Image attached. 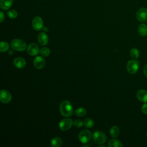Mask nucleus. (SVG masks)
Segmentation results:
<instances>
[{
  "mask_svg": "<svg viewBox=\"0 0 147 147\" xmlns=\"http://www.w3.org/2000/svg\"><path fill=\"white\" fill-rule=\"evenodd\" d=\"M59 109L61 114L65 117L71 116L74 112V109L72 104L67 100H63L61 102Z\"/></svg>",
  "mask_w": 147,
  "mask_h": 147,
  "instance_id": "1",
  "label": "nucleus"
},
{
  "mask_svg": "<svg viewBox=\"0 0 147 147\" xmlns=\"http://www.w3.org/2000/svg\"><path fill=\"white\" fill-rule=\"evenodd\" d=\"M10 45L13 49L19 52L24 51L27 48L26 42L18 38L12 40Z\"/></svg>",
  "mask_w": 147,
  "mask_h": 147,
  "instance_id": "2",
  "label": "nucleus"
},
{
  "mask_svg": "<svg viewBox=\"0 0 147 147\" xmlns=\"http://www.w3.org/2000/svg\"><path fill=\"white\" fill-rule=\"evenodd\" d=\"M92 139L95 143L98 145H102L105 144L107 140L106 135L101 131H96L94 133Z\"/></svg>",
  "mask_w": 147,
  "mask_h": 147,
  "instance_id": "3",
  "label": "nucleus"
},
{
  "mask_svg": "<svg viewBox=\"0 0 147 147\" xmlns=\"http://www.w3.org/2000/svg\"><path fill=\"white\" fill-rule=\"evenodd\" d=\"M92 137L91 131L88 129H84L82 130L79 135L78 139L82 144H87L90 141Z\"/></svg>",
  "mask_w": 147,
  "mask_h": 147,
  "instance_id": "4",
  "label": "nucleus"
},
{
  "mask_svg": "<svg viewBox=\"0 0 147 147\" xmlns=\"http://www.w3.org/2000/svg\"><path fill=\"white\" fill-rule=\"evenodd\" d=\"M74 125V122L71 118H64L59 123V127L62 131H67L69 130Z\"/></svg>",
  "mask_w": 147,
  "mask_h": 147,
  "instance_id": "5",
  "label": "nucleus"
},
{
  "mask_svg": "<svg viewBox=\"0 0 147 147\" xmlns=\"http://www.w3.org/2000/svg\"><path fill=\"white\" fill-rule=\"evenodd\" d=\"M139 68V63L136 60H129L126 64V69L130 74H134Z\"/></svg>",
  "mask_w": 147,
  "mask_h": 147,
  "instance_id": "6",
  "label": "nucleus"
},
{
  "mask_svg": "<svg viewBox=\"0 0 147 147\" xmlns=\"http://www.w3.org/2000/svg\"><path fill=\"white\" fill-rule=\"evenodd\" d=\"M32 25L33 29L37 31L42 30L43 28V21L42 18L38 16L35 17L32 22Z\"/></svg>",
  "mask_w": 147,
  "mask_h": 147,
  "instance_id": "7",
  "label": "nucleus"
},
{
  "mask_svg": "<svg viewBox=\"0 0 147 147\" xmlns=\"http://www.w3.org/2000/svg\"><path fill=\"white\" fill-rule=\"evenodd\" d=\"M11 100V95L9 91L6 90H1L0 91V100L2 103H7Z\"/></svg>",
  "mask_w": 147,
  "mask_h": 147,
  "instance_id": "8",
  "label": "nucleus"
},
{
  "mask_svg": "<svg viewBox=\"0 0 147 147\" xmlns=\"http://www.w3.org/2000/svg\"><path fill=\"white\" fill-rule=\"evenodd\" d=\"M26 49H27L28 53L29 55L33 56L37 55L40 52L38 46L34 42H32V43L29 44L28 45Z\"/></svg>",
  "mask_w": 147,
  "mask_h": 147,
  "instance_id": "9",
  "label": "nucleus"
},
{
  "mask_svg": "<svg viewBox=\"0 0 147 147\" xmlns=\"http://www.w3.org/2000/svg\"><path fill=\"white\" fill-rule=\"evenodd\" d=\"M136 18L140 22H144L147 20V9L142 7L136 13Z\"/></svg>",
  "mask_w": 147,
  "mask_h": 147,
  "instance_id": "10",
  "label": "nucleus"
},
{
  "mask_svg": "<svg viewBox=\"0 0 147 147\" xmlns=\"http://www.w3.org/2000/svg\"><path fill=\"white\" fill-rule=\"evenodd\" d=\"M33 65L36 68L41 69L45 66V60L41 56H37L33 60Z\"/></svg>",
  "mask_w": 147,
  "mask_h": 147,
  "instance_id": "11",
  "label": "nucleus"
},
{
  "mask_svg": "<svg viewBox=\"0 0 147 147\" xmlns=\"http://www.w3.org/2000/svg\"><path fill=\"white\" fill-rule=\"evenodd\" d=\"M13 64L17 68H23L26 65V61L22 57H18L13 60Z\"/></svg>",
  "mask_w": 147,
  "mask_h": 147,
  "instance_id": "12",
  "label": "nucleus"
},
{
  "mask_svg": "<svg viewBox=\"0 0 147 147\" xmlns=\"http://www.w3.org/2000/svg\"><path fill=\"white\" fill-rule=\"evenodd\" d=\"M136 96L137 99L144 103L147 102V91L145 90H140L137 92Z\"/></svg>",
  "mask_w": 147,
  "mask_h": 147,
  "instance_id": "13",
  "label": "nucleus"
},
{
  "mask_svg": "<svg viewBox=\"0 0 147 147\" xmlns=\"http://www.w3.org/2000/svg\"><path fill=\"white\" fill-rule=\"evenodd\" d=\"M38 41L41 45H46L48 43V37L44 32H41L37 37Z\"/></svg>",
  "mask_w": 147,
  "mask_h": 147,
  "instance_id": "14",
  "label": "nucleus"
},
{
  "mask_svg": "<svg viewBox=\"0 0 147 147\" xmlns=\"http://www.w3.org/2000/svg\"><path fill=\"white\" fill-rule=\"evenodd\" d=\"M13 3V0H1L0 6L3 10L9 9Z\"/></svg>",
  "mask_w": 147,
  "mask_h": 147,
  "instance_id": "15",
  "label": "nucleus"
},
{
  "mask_svg": "<svg viewBox=\"0 0 147 147\" xmlns=\"http://www.w3.org/2000/svg\"><path fill=\"white\" fill-rule=\"evenodd\" d=\"M63 141L59 137H55L53 138L50 142V145L52 147H60L62 145Z\"/></svg>",
  "mask_w": 147,
  "mask_h": 147,
  "instance_id": "16",
  "label": "nucleus"
},
{
  "mask_svg": "<svg viewBox=\"0 0 147 147\" xmlns=\"http://www.w3.org/2000/svg\"><path fill=\"white\" fill-rule=\"evenodd\" d=\"M108 146L109 147H122V143L116 139H111L108 142Z\"/></svg>",
  "mask_w": 147,
  "mask_h": 147,
  "instance_id": "17",
  "label": "nucleus"
},
{
  "mask_svg": "<svg viewBox=\"0 0 147 147\" xmlns=\"http://www.w3.org/2000/svg\"><path fill=\"white\" fill-rule=\"evenodd\" d=\"M119 129L117 126H113V127H111L109 131L110 136L113 138L117 137L119 134Z\"/></svg>",
  "mask_w": 147,
  "mask_h": 147,
  "instance_id": "18",
  "label": "nucleus"
},
{
  "mask_svg": "<svg viewBox=\"0 0 147 147\" xmlns=\"http://www.w3.org/2000/svg\"><path fill=\"white\" fill-rule=\"evenodd\" d=\"M138 32L139 34L142 36H145L147 34V26L145 24H141L138 26Z\"/></svg>",
  "mask_w": 147,
  "mask_h": 147,
  "instance_id": "19",
  "label": "nucleus"
},
{
  "mask_svg": "<svg viewBox=\"0 0 147 147\" xmlns=\"http://www.w3.org/2000/svg\"><path fill=\"white\" fill-rule=\"evenodd\" d=\"M86 113H87V110H86V109L83 107H79L76 109V110L75 111V115L79 117H84V115H86Z\"/></svg>",
  "mask_w": 147,
  "mask_h": 147,
  "instance_id": "20",
  "label": "nucleus"
},
{
  "mask_svg": "<svg viewBox=\"0 0 147 147\" xmlns=\"http://www.w3.org/2000/svg\"><path fill=\"white\" fill-rule=\"evenodd\" d=\"M83 125L86 128H91L94 125V121L91 118H86L83 121Z\"/></svg>",
  "mask_w": 147,
  "mask_h": 147,
  "instance_id": "21",
  "label": "nucleus"
},
{
  "mask_svg": "<svg viewBox=\"0 0 147 147\" xmlns=\"http://www.w3.org/2000/svg\"><path fill=\"white\" fill-rule=\"evenodd\" d=\"M9 49V44L6 42L2 41L0 42V52H5L7 51Z\"/></svg>",
  "mask_w": 147,
  "mask_h": 147,
  "instance_id": "22",
  "label": "nucleus"
},
{
  "mask_svg": "<svg viewBox=\"0 0 147 147\" xmlns=\"http://www.w3.org/2000/svg\"><path fill=\"white\" fill-rule=\"evenodd\" d=\"M40 53L42 56L48 57L51 53V51L47 47H43L40 50Z\"/></svg>",
  "mask_w": 147,
  "mask_h": 147,
  "instance_id": "23",
  "label": "nucleus"
},
{
  "mask_svg": "<svg viewBox=\"0 0 147 147\" xmlns=\"http://www.w3.org/2000/svg\"><path fill=\"white\" fill-rule=\"evenodd\" d=\"M130 55L131 57L137 59L140 56V52L137 48H132L130 51Z\"/></svg>",
  "mask_w": 147,
  "mask_h": 147,
  "instance_id": "24",
  "label": "nucleus"
},
{
  "mask_svg": "<svg viewBox=\"0 0 147 147\" xmlns=\"http://www.w3.org/2000/svg\"><path fill=\"white\" fill-rule=\"evenodd\" d=\"M7 14L9 17H10L11 19H15L17 18L18 16V13L16 10L13 9V10H9L7 12Z\"/></svg>",
  "mask_w": 147,
  "mask_h": 147,
  "instance_id": "25",
  "label": "nucleus"
},
{
  "mask_svg": "<svg viewBox=\"0 0 147 147\" xmlns=\"http://www.w3.org/2000/svg\"><path fill=\"white\" fill-rule=\"evenodd\" d=\"M83 125V122L80 119H76L74 122V126L76 127H81Z\"/></svg>",
  "mask_w": 147,
  "mask_h": 147,
  "instance_id": "26",
  "label": "nucleus"
},
{
  "mask_svg": "<svg viewBox=\"0 0 147 147\" xmlns=\"http://www.w3.org/2000/svg\"><path fill=\"white\" fill-rule=\"evenodd\" d=\"M141 111L144 114H147V103H145L141 107Z\"/></svg>",
  "mask_w": 147,
  "mask_h": 147,
  "instance_id": "27",
  "label": "nucleus"
},
{
  "mask_svg": "<svg viewBox=\"0 0 147 147\" xmlns=\"http://www.w3.org/2000/svg\"><path fill=\"white\" fill-rule=\"evenodd\" d=\"M0 22H3V21L4 20V19H5V15H4V14H3V13L1 11H0Z\"/></svg>",
  "mask_w": 147,
  "mask_h": 147,
  "instance_id": "28",
  "label": "nucleus"
},
{
  "mask_svg": "<svg viewBox=\"0 0 147 147\" xmlns=\"http://www.w3.org/2000/svg\"><path fill=\"white\" fill-rule=\"evenodd\" d=\"M143 72H144V75L147 78V64H146L144 68V70H143Z\"/></svg>",
  "mask_w": 147,
  "mask_h": 147,
  "instance_id": "29",
  "label": "nucleus"
},
{
  "mask_svg": "<svg viewBox=\"0 0 147 147\" xmlns=\"http://www.w3.org/2000/svg\"><path fill=\"white\" fill-rule=\"evenodd\" d=\"M42 30L44 31V32H47L49 30V29H48V28L47 27H43Z\"/></svg>",
  "mask_w": 147,
  "mask_h": 147,
  "instance_id": "30",
  "label": "nucleus"
},
{
  "mask_svg": "<svg viewBox=\"0 0 147 147\" xmlns=\"http://www.w3.org/2000/svg\"><path fill=\"white\" fill-rule=\"evenodd\" d=\"M14 50V49H13ZM13 50H12V49H11V50H9V54L10 55H11L13 53H14V51H13Z\"/></svg>",
  "mask_w": 147,
  "mask_h": 147,
  "instance_id": "31",
  "label": "nucleus"
},
{
  "mask_svg": "<svg viewBox=\"0 0 147 147\" xmlns=\"http://www.w3.org/2000/svg\"><path fill=\"white\" fill-rule=\"evenodd\" d=\"M82 146V147H84V146H87V147H88L89 146H88V145H83Z\"/></svg>",
  "mask_w": 147,
  "mask_h": 147,
  "instance_id": "32",
  "label": "nucleus"
},
{
  "mask_svg": "<svg viewBox=\"0 0 147 147\" xmlns=\"http://www.w3.org/2000/svg\"><path fill=\"white\" fill-rule=\"evenodd\" d=\"M146 137H147V133H146Z\"/></svg>",
  "mask_w": 147,
  "mask_h": 147,
  "instance_id": "33",
  "label": "nucleus"
}]
</instances>
